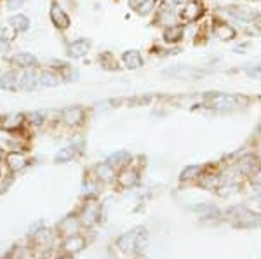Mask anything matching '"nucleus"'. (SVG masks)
I'll return each instance as SVG.
<instances>
[{
	"label": "nucleus",
	"mask_w": 261,
	"mask_h": 259,
	"mask_svg": "<svg viewBox=\"0 0 261 259\" xmlns=\"http://www.w3.org/2000/svg\"><path fill=\"white\" fill-rule=\"evenodd\" d=\"M204 14V6H202L200 0H190L187 6L181 11V18L185 21H195Z\"/></svg>",
	"instance_id": "2"
},
{
	"label": "nucleus",
	"mask_w": 261,
	"mask_h": 259,
	"mask_svg": "<svg viewBox=\"0 0 261 259\" xmlns=\"http://www.w3.org/2000/svg\"><path fill=\"white\" fill-rule=\"evenodd\" d=\"M136 179H138V174H136V170H133V169H127L120 174V183L124 186H133L134 183H136Z\"/></svg>",
	"instance_id": "23"
},
{
	"label": "nucleus",
	"mask_w": 261,
	"mask_h": 259,
	"mask_svg": "<svg viewBox=\"0 0 261 259\" xmlns=\"http://www.w3.org/2000/svg\"><path fill=\"white\" fill-rule=\"evenodd\" d=\"M9 23H11V26L14 28L16 32H27L28 28H30V19H28L24 14L12 16V18L9 19Z\"/></svg>",
	"instance_id": "16"
},
{
	"label": "nucleus",
	"mask_w": 261,
	"mask_h": 259,
	"mask_svg": "<svg viewBox=\"0 0 261 259\" xmlns=\"http://www.w3.org/2000/svg\"><path fill=\"white\" fill-rule=\"evenodd\" d=\"M122 63L125 65V68L138 70L143 65V57L138 51H125L122 54Z\"/></svg>",
	"instance_id": "7"
},
{
	"label": "nucleus",
	"mask_w": 261,
	"mask_h": 259,
	"mask_svg": "<svg viewBox=\"0 0 261 259\" xmlns=\"http://www.w3.org/2000/svg\"><path fill=\"white\" fill-rule=\"evenodd\" d=\"M164 75H169V77H187V75H192V70L188 66H171V68H166Z\"/></svg>",
	"instance_id": "21"
},
{
	"label": "nucleus",
	"mask_w": 261,
	"mask_h": 259,
	"mask_svg": "<svg viewBox=\"0 0 261 259\" xmlns=\"http://www.w3.org/2000/svg\"><path fill=\"white\" fill-rule=\"evenodd\" d=\"M252 24H254L258 30H261V14H258V16H254V18H252Z\"/></svg>",
	"instance_id": "30"
},
{
	"label": "nucleus",
	"mask_w": 261,
	"mask_h": 259,
	"mask_svg": "<svg viewBox=\"0 0 261 259\" xmlns=\"http://www.w3.org/2000/svg\"><path fill=\"white\" fill-rule=\"evenodd\" d=\"M73 157H75V148H73V146H68V148L60 150V152L56 153V158H54V160H56L58 164H63V162L71 160Z\"/></svg>",
	"instance_id": "22"
},
{
	"label": "nucleus",
	"mask_w": 261,
	"mask_h": 259,
	"mask_svg": "<svg viewBox=\"0 0 261 259\" xmlns=\"http://www.w3.org/2000/svg\"><path fill=\"white\" fill-rule=\"evenodd\" d=\"M251 2H256V0H251Z\"/></svg>",
	"instance_id": "34"
},
{
	"label": "nucleus",
	"mask_w": 261,
	"mask_h": 259,
	"mask_svg": "<svg viewBox=\"0 0 261 259\" xmlns=\"http://www.w3.org/2000/svg\"><path fill=\"white\" fill-rule=\"evenodd\" d=\"M12 63L14 65L21 66V68H30V66H37V60L33 54H28V52H19L12 57Z\"/></svg>",
	"instance_id": "14"
},
{
	"label": "nucleus",
	"mask_w": 261,
	"mask_h": 259,
	"mask_svg": "<svg viewBox=\"0 0 261 259\" xmlns=\"http://www.w3.org/2000/svg\"><path fill=\"white\" fill-rule=\"evenodd\" d=\"M14 37H16V30L12 26H6L0 30V40H6L7 44L14 40Z\"/></svg>",
	"instance_id": "24"
},
{
	"label": "nucleus",
	"mask_w": 261,
	"mask_h": 259,
	"mask_svg": "<svg viewBox=\"0 0 261 259\" xmlns=\"http://www.w3.org/2000/svg\"><path fill=\"white\" fill-rule=\"evenodd\" d=\"M98 212H99V209H98L96 204H87V206L84 207V211H82L81 221L84 224H92L96 219H98Z\"/></svg>",
	"instance_id": "13"
},
{
	"label": "nucleus",
	"mask_w": 261,
	"mask_h": 259,
	"mask_svg": "<svg viewBox=\"0 0 261 259\" xmlns=\"http://www.w3.org/2000/svg\"><path fill=\"white\" fill-rule=\"evenodd\" d=\"M226 12H231L230 16H233V18H237L241 21H252V18L256 16L254 12H251L247 9H242V7H228Z\"/></svg>",
	"instance_id": "19"
},
{
	"label": "nucleus",
	"mask_w": 261,
	"mask_h": 259,
	"mask_svg": "<svg viewBox=\"0 0 261 259\" xmlns=\"http://www.w3.org/2000/svg\"><path fill=\"white\" fill-rule=\"evenodd\" d=\"M143 2H145V0H129V6L133 7V9H138Z\"/></svg>",
	"instance_id": "31"
},
{
	"label": "nucleus",
	"mask_w": 261,
	"mask_h": 259,
	"mask_svg": "<svg viewBox=\"0 0 261 259\" xmlns=\"http://www.w3.org/2000/svg\"><path fill=\"white\" fill-rule=\"evenodd\" d=\"M159 21H161L162 24H166V26H167V23H172V9L171 7H164V9L161 11V18H159Z\"/></svg>",
	"instance_id": "26"
},
{
	"label": "nucleus",
	"mask_w": 261,
	"mask_h": 259,
	"mask_svg": "<svg viewBox=\"0 0 261 259\" xmlns=\"http://www.w3.org/2000/svg\"><path fill=\"white\" fill-rule=\"evenodd\" d=\"M16 82H18V78H16L14 72H7L6 75L0 77V87L6 89V91H14L16 87H18L16 85Z\"/></svg>",
	"instance_id": "20"
},
{
	"label": "nucleus",
	"mask_w": 261,
	"mask_h": 259,
	"mask_svg": "<svg viewBox=\"0 0 261 259\" xmlns=\"http://www.w3.org/2000/svg\"><path fill=\"white\" fill-rule=\"evenodd\" d=\"M155 2H157V0H145V2L141 4L140 7H138V12H140L141 16H146V14H150L151 11H153V6H155Z\"/></svg>",
	"instance_id": "25"
},
{
	"label": "nucleus",
	"mask_w": 261,
	"mask_h": 259,
	"mask_svg": "<svg viewBox=\"0 0 261 259\" xmlns=\"http://www.w3.org/2000/svg\"><path fill=\"white\" fill-rule=\"evenodd\" d=\"M50 19H53V23L56 24V28H60V30H66V28H70L68 14H66V12L63 11L58 4H53V6H50Z\"/></svg>",
	"instance_id": "3"
},
{
	"label": "nucleus",
	"mask_w": 261,
	"mask_h": 259,
	"mask_svg": "<svg viewBox=\"0 0 261 259\" xmlns=\"http://www.w3.org/2000/svg\"><path fill=\"white\" fill-rule=\"evenodd\" d=\"M89 47H91V44L87 40H75L68 45V56L79 60V57L86 56L87 51H89Z\"/></svg>",
	"instance_id": "6"
},
{
	"label": "nucleus",
	"mask_w": 261,
	"mask_h": 259,
	"mask_svg": "<svg viewBox=\"0 0 261 259\" xmlns=\"http://www.w3.org/2000/svg\"><path fill=\"white\" fill-rule=\"evenodd\" d=\"M35 244L39 250H49L50 244H53V233H50V229H40L35 235Z\"/></svg>",
	"instance_id": "12"
},
{
	"label": "nucleus",
	"mask_w": 261,
	"mask_h": 259,
	"mask_svg": "<svg viewBox=\"0 0 261 259\" xmlns=\"http://www.w3.org/2000/svg\"><path fill=\"white\" fill-rule=\"evenodd\" d=\"M79 229H81V223H79L77 218H66L63 219L60 223V226H58V232H60V235L63 239H66V237H73L79 233Z\"/></svg>",
	"instance_id": "4"
},
{
	"label": "nucleus",
	"mask_w": 261,
	"mask_h": 259,
	"mask_svg": "<svg viewBox=\"0 0 261 259\" xmlns=\"http://www.w3.org/2000/svg\"><path fill=\"white\" fill-rule=\"evenodd\" d=\"M24 122V115L21 113H14V115H9L6 117V120H4L2 127L7 129V131H14V129H19L21 125Z\"/></svg>",
	"instance_id": "17"
},
{
	"label": "nucleus",
	"mask_w": 261,
	"mask_h": 259,
	"mask_svg": "<svg viewBox=\"0 0 261 259\" xmlns=\"http://www.w3.org/2000/svg\"><path fill=\"white\" fill-rule=\"evenodd\" d=\"M84 120V110L79 106H71L63 110V122L66 125H71V127H77L81 125Z\"/></svg>",
	"instance_id": "5"
},
{
	"label": "nucleus",
	"mask_w": 261,
	"mask_h": 259,
	"mask_svg": "<svg viewBox=\"0 0 261 259\" xmlns=\"http://www.w3.org/2000/svg\"><path fill=\"white\" fill-rule=\"evenodd\" d=\"M181 37H183V28L181 26H166V30H164V40L167 42V44H176V42L181 40Z\"/></svg>",
	"instance_id": "15"
},
{
	"label": "nucleus",
	"mask_w": 261,
	"mask_h": 259,
	"mask_svg": "<svg viewBox=\"0 0 261 259\" xmlns=\"http://www.w3.org/2000/svg\"><path fill=\"white\" fill-rule=\"evenodd\" d=\"M112 167H108V165H101L99 169H98V176L99 178H108V176H112Z\"/></svg>",
	"instance_id": "27"
},
{
	"label": "nucleus",
	"mask_w": 261,
	"mask_h": 259,
	"mask_svg": "<svg viewBox=\"0 0 261 259\" xmlns=\"http://www.w3.org/2000/svg\"><path fill=\"white\" fill-rule=\"evenodd\" d=\"M21 89H24V91H33L37 85H39V75H37L33 70H27V72L23 73V77H21Z\"/></svg>",
	"instance_id": "11"
},
{
	"label": "nucleus",
	"mask_w": 261,
	"mask_h": 259,
	"mask_svg": "<svg viewBox=\"0 0 261 259\" xmlns=\"http://www.w3.org/2000/svg\"><path fill=\"white\" fill-rule=\"evenodd\" d=\"M214 33H216L218 37L223 40V42H226V40H233L235 39V30L230 26V24H226V23H221V21H214Z\"/></svg>",
	"instance_id": "9"
},
{
	"label": "nucleus",
	"mask_w": 261,
	"mask_h": 259,
	"mask_svg": "<svg viewBox=\"0 0 261 259\" xmlns=\"http://www.w3.org/2000/svg\"><path fill=\"white\" fill-rule=\"evenodd\" d=\"M84 245H86V242H84L82 237H79V235L66 237L65 242H63V250L68 254H75V252H79V250H82Z\"/></svg>",
	"instance_id": "8"
},
{
	"label": "nucleus",
	"mask_w": 261,
	"mask_h": 259,
	"mask_svg": "<svg viewBox=\"0 0 261 259\" xmlns=\"http://www.w3.org/2000/svg\"><path fill=\"white\" fill-rule=\"evenodd\" d=\"M27 164H28V158L19 152H12L9 153V157H7V165H9L11 170H16V172L24 169Z\"/></svg>",
	"instance_id": "10"
},
{
	"label": "nucleus",
	"mask_w": 261,
	"mask_h": 259,
	"mask_svg": "<svg viewBox=\"0 0 261 259\" xmlns=\"http://www.w3.org/2000/svg\"><path fill=\"white\" fill-rule=\"evenodd\" d=\"M2 158H4V150L0 148V160H2Z\"/></svg>",
	"instance_id": "32"
},
{
	"label": "nucleus",
	"mask_w": 261,
	"mask_h": 259,
	"mask_svg": "<svg viewBox=\"0 0 261 259\" xmlns=\"http://www.w3.org/2000/svg\"><path fill=\"white\" fill-rule=\"evenodd\" d=\"M237 98L239 96L231 94H213L209 99V106L216 108V110H231V108L237 106Z\"/></svg>",
	"instance_id": "1"
},
{
	"label": "nucleus",
	"mask_w": 261,
	"mask_h": 259,
	"mask_svg": "<svg viewBox=\"0 0 261 259\" xmlns=\"http://www.w3.org/2000/svg\"><path fill=\"white\" fill-rule=\"evenodd\" d=\"M39 83L42 87H58L60 85V78L56 77V73L44 72L39 75Z\"/></svg>",
	"instance_id": "18"
},
{
	"label": "nucleus",
	"mask_w": 261,
	"mask_h": 259,
	"mask_svg": "<svg viewBox=\"0 0 261 259\" xmlns=\"http://www.w3.org/2000/svg\"><path fill=\"white\" fill-rule=\"evenodd\" d=\"M0 176H2V169H0Z\"/></svg>",
	"instance_id": "33"
},
{
	"label": "nucleus",
	"mask_w": 261,
	"mask_h": 259,
	"mask_svg": "<svg viewBox=\"0 0 261 259\" xmlns=\"http://www.w3.org/2000/svg\"><path fill=\"white\" fill-rule=\"evenodd\" d=\"M30 120L35 125H40L42 124V120H44V117H42V113H32L30 115Z\"/></svg>",
	"instance_id": "29"
},
{
	"label": "nucleus",
	"mask_w": 261,
	"mask_h": 259,
	"mask_svg": "<svg viewBox=\"0 0 261 259\" xmlns=\"http://www.w3.org/2000/svg\"><path fill=\"white\" fill-rule=\"evenodd\" d=\"M23 4H24V0H7V7H9V9H18Z\"/></svg>",
	"instance_id": "28"
}]
</instances>
